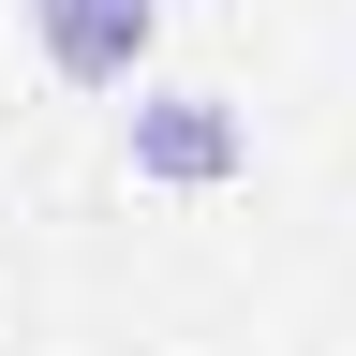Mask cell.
Segmentation results:
<instances>
[{"instance_id":"1","label":"cell","mask_w":356,"mask_h":356,"mask_svg":"<svg viewBox=\"0 0 356 356\" xmlns=\"http://www.w3.org/2000/svg\"><path fill=\"white\" fill-rule=\"evenodd\" d=\"M30 44L60 89H134L163 44V0H30Z\"/></svg>"},{"instance_id":"2","label":"cell","mask_w":356,"mask_h":356,"mask_svg":"<svg viewBox=\"0 0 356 356\" xmlns=\"http://www.w3.org/2000/svg\"><path fill=\"white\" fill-rule=\"evenodd\" d=\"M134 178H238V119H222L208 89L134 104Z\"/></svg>"}]
</instances>
